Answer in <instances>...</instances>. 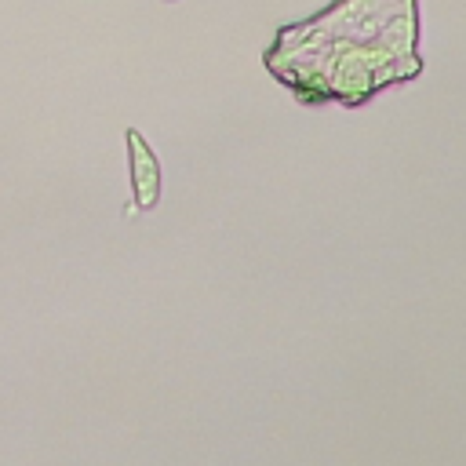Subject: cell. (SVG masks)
<instances>
[{"mask_svg":"<svg viewBox=\"0 0 466 466\" xmlns=\"http://www.w3.org/2000/svg\"><path fill=\"white\" fill-rule=\"evenodd\" d=\"M127 142H131V157H135V186H138V204L142 208H153V200H157V164H153V153L142 146V138L131 131L127 135Z\"/></svg>","mask_w":466,"mask_h":466,"instance_id":"obj_1","label":"cell"}]
</instances>
